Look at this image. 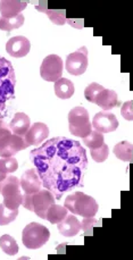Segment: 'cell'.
<instances>
[{"label":"cell","mask_w":133,"mask_h":260,"mask_svg":"<svg viewBox=\"0 0 133 260\" xmlns=\"http://www.w3.org/2000/svg\"><path fill=\"white\" fill-rule=\"evenodd\" d=\"M30 159L42 181V186L60 200L84 184L88 168L85 149L79 141L56 137L32 150Z\"/></svg>","instance_id":"obj_1"},{"label":"cell","mask_w":133,"mask_h":260,"mask_svg":"<svg viewBox=\"0 0 133 260\" xmlns=\"http://www.w3.org/2000/svg\"><path fill=\"white\" fill-rule=\"evenodd\" d=\"M16 76L12 62L0 56V114L6 109V105L15 97Z\"/></svg>","instance_id":"obj_2"},{"label":"cell","mask_w":133,"mask_h":260,"mask_svg":"<svg viewBox=\"0 0 133 260\" xmlns=\"http://www.w3.org/2000/svg\"><path fill=\"white\" fill-rule=\"evenodd\" d=\"M64 207L70 213L82 217H94L99 209L97 201L83 192H75L66 197Z\"/></svg>","instance_id":"obj_3"},{"label":"cell","mask_w":133,"mask_h":260,"mask_svg":"<svg viewBox=\"0 0 133 260\" xmlns=\"http://www.w3.org/2000/svg\"><path fill=\"white\" fill-rule=\"evenodd\" d=\"M53 204H55V197L47 189L40 190L33 194L25 193L23 196V207L27 210L33 211L42 219H46L47 210Z\"/></svg>","instance_id":"obj_4"},{"label":"cell","mask_w":133,"mask_h":260,"mask_svg":"<svg viewBox=\"0 0 133 260\" xmlns=\"http://www.w3.org/2000/svg\"><path fill=\"white\" fill-rule=\"evenodd\" d=\"M0 194L4 197V205L9 209H18L22 205L23 196L21 193V182L15 176H7L0 181Z\"/></svg>","instance_id":"obj_5"},{"label":"cell","mask_w":133,"mask_h":260,"mask_svg":"<svg viewBox=\"0 0 133 260\" xmlns=\"http://www.w3.org/2000/svg\"><path fill=\"white\" fill-rule=\"evenodd\" d=\"M50 232L46 226L39 223H30L25 226L22 233V241L24 247L31 250L40 249L48 242Z\"/></svg>","instance_id":"obj_6"},{"label":"cell","mask_w":133,"mask_h":260,"mask_svg":"<svg viewBox=\"0 0 133 260\" xmlns=\"http://www.w3.org/2000/svg\"><path fill=\"white\" fill-rule=\"evenodd\" d=\"M70 132L75 137L85 138L92 131L89 113L84 107H75L69 114Z\"/></svg>","instance_id":"obj_7"},{"label":"cell","mask_w":133,"mask_h":260,"mask_svg":"<svg viewBox=\"0 0 133 260\" xmlns=\"http://www.w3.org/2000/svg\"><path fill=\"white\" fill-rule=\"evenodd\" d=\"M63 69L64 64L60 57L57 55H49L42 61L40 75L47 82H56L63 75Z\"/></svg>","instance_id":"obj_8"},{"label":"cell","mask_w":133,"mask_h":260,"mask_svg":"<svg viewBox=\"0 0 133 260\" xmlns=\"http://www.w3.org/2000/svg\"><path fill=\"white\" fill-rule=\"evenodd\" d=\"M88 67V49L81 47L77 51L68 56L65 62V69L70 74L79 76L82 75Z\"/></svg>","instance_id":"obj_9"},{"label":"cell","mask_w":133,"mask_h":260,"mask_svg":"<svg viewBox=\"0 0 133 260\" xmlns=\"http://www.w3.org/2000/svg\"><path fill=\"white\" fill-rule=\"evenodd\" d=\"M27 147L28 144L25 142L24 137L16 136V134H8V136L0 139V157H13L18 151L24 150Z\"/></svg>","instance_id":"obj_10"},{"label":"cell","mask_w":133,"mask_h":260,"mask_svg":"<svg viewBox=\"0 0 133 260\" xmlns=\"http://www.w3.org/2000/svg\"><path fill=\"white\" fill-rule=\"evenodd\" d=\"M92 127L94 131L101 133H109L116 131L118 127V120L116 116L112 113L101 112L94 115L92 119Z\"/></svg>","instance_id":"obj_11"},{"label":"cell","mask_w":133,"mask_h":260,"mask_svg":"<svg viewBox=\"0 0 133 260\" xmlns=\"http://www.w3.org/2000/svg\"><path fill=\"white\" fill-rule=\"evenodd\" d=\"M31 49V43L30 40L25 37L18 36L14 37L12 39H9L6 43V51L12 57L15 58H22L25 57Z\"/></svg>","instance_id":"obj_12"},{"label":"cell","mask_w":133,"mask_h":260,"mask_svg":"<svg viewBox=\"0 0 133 260\" xmlns=\"http://www.w3.org/2000/svg\"><path fill=\"white\" fill-rule=\"evenodd\" d=\"M20 182L23 191L27 194L37 193V192H39L41 190L42 181L36 168H31V170L24 172V174L22 175Z\"/></svg>","instance_id":"obj_13"},{"label":"cell","mask_w":133,"mask_h":260,"mask_svg":"<svg viewBox=\"0 0 133 260\" xmlns=\"http://www.w3.org/2000/svg\"><path fill=\"white\" fill-rule=\"evenodd\" d=\"M49 136V128L45 123H35L24 136L25 142L30 146H39Z\"/></svg>","instance_id":"obj_14"},{"label":"cell","mask_w":133,"mask_h":260,"mask_svg":"<svg viewBox=\"0 0 133 260\" xmlns=\"http://www.w3.org/2000/svg\"><path fill=\"white\" fill-rule=\"evenodd\" d=\"M27 6V2L24 0H2L0 2V14L2 17L11 18L15 17L24 11Z\"/></svg>","instance_id":"obj_15"},{"label":"cell","mask_w":133,"mask_h":260,"mask_svg":"<svg viewBox=\"0 0 133 260\" xmlns=\"http://www.w3.org/2000/svg\"><path fill=\"white\" fill-rule=\"evenodd\" d=\"M57 229L61 235L66 238H72L80 233L81 223L73 214L68 215L60 223L57 224Z\"/></svg>","instance_id":"obj_16"},{"label":"cell","mask_w":133,"mask_h":260,"mask_svg":"<svg viewBox=\"0 0 133 260\" xmlns=\"http://www.w3.org/2000/svg\"><path fill=\"white\" fill-rule=\"evenodd\" d=\"M94 104L98 105L103 110H111L113 108L120 106V103H118V98H117V93L114 90H109V89H104L102 92H99V94L94 99Z\"/></svg>","instance_id":"obj_17"},{"label":"cell","mask_w":133,"mask_h":260,"mask_svg":"<svg viewBox=\"0 0 133 260\" xmlns=\"http://www.w3.org/2000/svg\"><path fill=\"white\" fill-rule=\"evenodd\" d=\"M30 127L31 119L24 113H16L12 122L9 123V128H11L13 134H16V136L20 137H24Z\"/></svg>","instance_id":"obj_18"},{"label":"cell","mask_w":133,"mask_h":260,"mask_svg":"<svg viewBox=\"0 0 133 260\" xmlns=\"http://www.w3.org/2000/svg\"><path fill=\"white\" fill-rule=\"evenodd\" d=\"M47 5H48L47 2H40V4L36 6V8L38 11L47 14L50 18V21L54 24H57V25H64L66 23V20H68V18H66V12L63 11V9H48L47 8Z\"/></svg>","instance_id":"obj_19"},{"label":"cell","mask_w":133,"mask_h":260,"mask_svg":"<svg viewBox=\"0 0 133 260\" xmlns=\"http://www.w3.org/2000/svg\"><path fill=\"white\" fill-rule=\"evenodd\" d=\"M55 94L60 99H70L74 94V84L68 79L60 78L58 81L55 82L54 85Z\"/></svg>","instance_id":"obj_20"},{"label":"cell","mask_w":133,"mask_h":260,"mask_svg":"<svg viewBox=\"0 0 133 260\" xmlns=\"http://www.w3.org/2000/svg\"><path fill=\"white\" fill-rule=\"evenodd\" d=\"M68 213L69 210L66 209L65 207L53 204L49 207L48 210H47L46 219L48 220L50 224H58L68 216Z\"/></svg>","instance_id":"obj_21"},{"label":"cell","mask_w":133,"mask_h":260,"mask_svg":"<svg viewBox=\"0 0 133 260\" xmlns=\"http://www.w3.org/2000/svg\"><path fill=\"white\" fill-rule=\"evenodd\" d=\"M114 155L123 161L132 162L133 146L130 141H122L114 147Z\"/></svg>","instance_id":"obj_22"},{"label":"cell","mask_w":133,"mask_h":260,"mask_svg":"<svg viewBox=\"0 0 133 260\" xmlns=\"http://www.w3.org/2000/svg\"><path fill=\"white\" fill-rule=\"evenodd\" d=\"M0 248H2L3 251L5 253H7L8 256H15V254L20 251V247H18L16 241L8 234H5L3 237H0Z\"/></svg>","instance_id":"obj_23"},{"label":"cell","mask_w":133,"mask_h":260,"mask_svg":"<svg viewBox=\"0 0 133 260\" xmlns=\"http://www.w3.org/2000/svg\"><path fill=\"white\" fill-rule=\"evenodd\" d=\"M25 18L24 16L20 14L15 17H11V18H5V17H0V30L2 31H13L15 28L21 27L23 24H24Z\"/></svg>","instance_id":"obj_24"},{"label":"cell","mask_w":133,"mask_h":260,"mask_svg":"<svg viewBox=\"0 0 133 260\" xmlns=\"http://www.w3.org/2000/svg\"><path fill=\"white\" fill-rule=\"evenodd\" d=\"M83 143L90 149H97L105 143V138H104V134L101 132L91 131L89 136L83 138Z\"/></svg>","instance_id":"obj_25"},{"label":"cell","mask_w":133,"mask_h":260,"mask_svg":"<svg viewBox=\"0 0 133 260\" xmlns=\"http://www.w3.org/2000/svg\"><path fill=\"white\" fill-rule=\"evenodd\" d=\"M18 213V209H9L4 204H0V226L11 224L16 219Z\"/></svg>","instance_id":"obj_26"},{"label":"cell","mask_w":133,"mask_h":260,"mask_svg":"<svg viewBox=\"0 0 133 260\" xmlns=\"http://www.w3.org/2000/svg\"><path fill=\"white\" fill-rule=\"evenodd\" d=\"M18 168V162L15 158H2L0 159V172L4 174H9V173L16 172Z\"/></svg>","instance_id":"obj_27"},{"label":"cell","mask_w":133,"mask_h":260,"mask_svg":"<svg viewBox=\"0 0 133 260\" xmlns=\"http://www.w3.org/2000/svg\"><path fill=\"white\" fill-rule=\"evenodd\" d=\"M104 89H105V88H104L103 85L96 83V82H93V83L89 84L84 90L85 99H87L89 103L94 104V99H96V97L99 94V92H102Z\"/></svg>","instance_id":"obj_28"},{"label":"cell","mask_w":133,"mask_h":260,"mask_svg":"<svg viewBox=\"0 0 133 260\" xmlns=\"http://www.w3.org/2000/svg\"><path fill=\"white\" fill-rule=\"evenodd\" d=\"M109 156V149L106 143L97 149H91V157L94 161L104 162Z\"/></svg>","instance_id":"obj_29"},{"label":"cell","mask_w":133,"mask_h":260,"mask_svg":"<svg viewBox=\"0 0 133 260\" xmlns=\"http://www.w3.org/2000/svg\"><path fill=\"white\" fill-rule=\"evenodd\" d=\"M99 221L97 219H94L93 217H84L82 220V224H81V229L84 231L85 235L90 234V231H92L94 226H98Z\"/></svg>","instance_id":"obj_30"},{"label":"cell","mask_w":133,"mask_h":260,"mask_svg":"<svg viewBox=\"0 0 133 260\" xmlns=\"http://www.w3.org/2000/svg\"><path fill=\"white\" fill-rule=\"evenodd\" d=\"M121 114H122V116L124 117L126 120H129V122H131V120L133 119V103L131 100L126 101L125 104H123L122 109H121Z\"/></svg>","instance_id":"obj_31"},{"label":"cell","mask_w":133,"mask_h":260,"mask_svg":"<svg viewBox=\"0 0 133 260\" xmlns=\"http://www.w3.org/2000/svg\"><path fill=\"white\" fill-rule=\"evenodd\" d=\"M9 129L11 128L7 126V124L5 123L2 118H0V139H3L4 137L8 136V134H12L11 133L12 131H9Z\"/></svg>","instance_id":"obj_32"},{"label":"cell","mask_w":133,"mask_h":260,"mask_svg":"<svg viewBox=\"0 0 133 260\" xmlns=\"http://www.w3.org/2000/svg\"><path fill=\"white\" fill-rule=\"evenodd\" d=\"M7 177V174H4V173H2L0 172V181H3V180H5Z\"/></svg>","instance_id":"obj_33"}]
</instances>
